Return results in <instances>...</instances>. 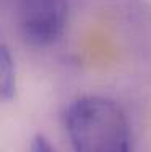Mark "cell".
Wrapping results in <instances>:
<instances>
[{"label": "cell", "mask_w": 151, "mask_h": 152, "mask_svg": "<svg viewBox=\"0 0 151 152\" xmlns=\"http://www.w3.org/2000/svg\"><path fill=\"white\" fill-rule=\"evenodd\" d=\"M65 131L73 152H132L125 112L104 96H81L65 110Z\"/></svg>", "instance_id": "6da1fadb"}, {"label": "cell", "mask_w": 151, "mask_h": 152, "mask_svg": "<svg viewBox=\"0 0 151 152\" xmlns=\"http://www.w3.org/2000/svg\"><path fill=\"white\" fill-rule=\"evenodd\" d=\"M70 0H15V18L21 37L33 47L57 42L67 26Z\"/></svg>", "instance_id": "7a4b0ae2"}, {"label": "cell", "mask_w": 151, "mask_h": 152, "mask_svg": "<svg viewBox=\"0 0 151 152\" xmlns=\"http://www.w3.org/2000/svg\"><path fill=\"white\" fill-rule=\"evenodd\" d=\"M15 61L10 55L8 49L2 45L0 50V92L3 100H10L15 96L16 76H15Z\"/></svg>", "instance_id": "3957f363"}, {"label": "cell", "mask_w": 151, "mask_h": 152, "mask_svg": "<svg viewBox=\"0 0 151 152\" xmlns=\"http://www.w3.org/2000/svg\"><path fill=\"white\" fill-rule=\"evenodd\" d=\"M31 152H55V149L44 136L38 134L31 142Z\"/></svg>", "instance_id": "277c9868"}]
</instances>
